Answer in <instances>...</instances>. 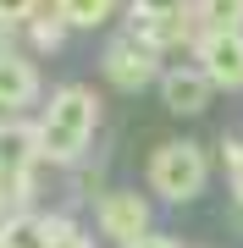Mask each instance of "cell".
<instances>
[{
  "label": "cell",
  "mask_w": 243,
  "mask_h": 248,
  "mask_svg": "<svg viewBox=\"0 0 243 248\" xmlns=\"http://www.w3.org/2000/svg\"><path fill=\"white\" fill-rule=\"evenodd\" d=\"M232 199L243 204V160H232Z\"/></svg>",
  "instance_id": "17"
},
{
  "label": "cell",
  "mask_w": 243,
  "mask_h": 248,
  "mask_svg": "<svg viewBox=\"0 0 243 248\" xmlns=\"http://www.w3.org/2000/svg\"><path fill=\"white\" fill-rule=\"evenodd\" d=\"M99 232L116 248L149 237V199L144 193H105L99 199Z\"/></svg>",
  "instance_id": "5"
},
{
  "label": "cell",
  "mask_w": 243,
  "mask_h": 248,
  "mask_svg": "<svg viewBox=\"0 0 243 248\" xmlns=\"http://www.w3.org/2000/svg\"><path fill=\"white\" fill-rule=\"evenodd\" d=\"M194 55H199L194 66L216 89H243V28H232V33H199Z\"/></svg>",
  "instance_id": "4"
},
{
  "label": "cell",
  "mask_w": 243,
  "mask_h": 248,
  "mask_svg": "<svg viewBox=\"0 0 243 248\" xmlns=\"http://www.w3.org/2000/svg\"><path fill=\"white\" fill-rule=\"evenodd\" d=\"M205 182H210V155L199 149V143H161V149L149 155V187L166 204L199 199Z\"/></svg>",
  "instance_id": "2"
},
{
  "label": "cell",
  "mask_w": 243,
  "mask_h": 248,
  "mask_svg": "<svg viewBox=\"0 0 243 248\" xmlns=\"http://www.w3.org/2000/svg\"><path fill=\"white\" fill-rule=\"evenodd\" d=\"M33 160H39V127L0 122V177H11V171H33Z\"/></svg>",
  "instance_id": "8"
},
{
  "label": "cell",
  "mask_w": 243,
  "mask_h": 248,
  "mask_svg": "<svg viewBox=\"0 0 243 248\" xmlns=\"http://www.w3.org/2000/svg\"><path fill=\"white\" fill-rule=\"evenodd\" d=\"M39 99V72L28 55H11L0 50V110H22Z\"/></svg>",
  "instance_id": "7"
},
{
  "label": "cell",
  "mask_w": 243,
  "mask_h": 248,
  "mask_svg": "<svg viewBox=\"0 0 243 248\" xmlns=\"http://www.w3.org/2000/svg\"><path fill=\"white\" fill-rule=\"evenodd\" d=\"M127 248H182L177 237H155V232H149V237H138V243H127Z\"/></svg>",
  "instance_id": "16"
},
{
  "label": "cell",
  "mask_w": 243,
  "mask_h": 248,
  "mask_svg": "<svg viewBox=\"0 0 243 248\" xmlns=\"http://www.w3.org/2000/svg\"><path fill=\"white\" fill-rule=\"evenodd\" d=\"M94 122H99V99L94 89L83 83H66L45 99V116H39V160H55V166H72V160L89 149L94 138Z\"/></svg>",
  "instance_id": "1"
},
{
  "label": "cell",
  "mask_w": 243,
  "mask_h": 248,
  "mask_svg": "<svg viewBox=\"0 0 243 248\" xmlns=\"http://www.w3.org/2000/svg\"><path fill=\"white\" fill-rule=\"evenodd\" d=\"M194 22L199 33H232L243 28V0H194Z\"/></svg>",
  "instance_id": "9"
},
{
  "label": "cell",
  "mask_w": 243,
  "mask_h": 248,
  "mask_svg": "<svg viewBox=\"0 0 243 248\" xmlns=\"http://www.w3.org/2000/svg\"><path fill=\"white\" fill-rule=\"evenodd\" d=\"M39 0H0V22H28Z\"/></svg>",
  "instance_id": "15"
},
{
  "label": "cell",
  "mask_w": 243,
  "mask_h": 248,
  "mask_svg": "<svg viewBox=\"0 0 243 248\" xmlns=\"http://www.w3.org/2000/svg\"><path fill=\"white\" fill-rule=\"evenodd\" d=\"M45 237H50V248H94L66 215H45Z\"/></svg>",
  "instance_id": "13"
},
{
  "label": "cell",
  "mask_w": 243,
  "mask_h": 248,
  "mask_svg": "<svg viewBox=\"0 0 243 248\" xmlns=\"http://www.w3.org/2000/svg\"><path fill=\"white\" fill-rule=\"evenodd\" d=\"M28 33H33L39 50H55V45L66 39V17H61V6H55V0H39L33 17H28Z\"/></svg>",
  "instance_id": "11"
},
{
  "label": "cell",
  "mask_w": 243,
  "mask_h": 248,
  "mask_svg": "<svg viewBox=\"0 0 243 248\" xmlns=\"http://www.w3.org/2000/svg\"><path fill=\"white\" fill-rule=\"evenodd\" d=\"M0 248H50L45 237V215H11V221H0Z\"/></svg>",
  "instance_id": "10"
},
{
  "label": "cell",
  "mask_w": 243,
  "mask_h": 248,
  "mask_svg": "<svg viewBox=\"0 0 243 248\" xmlns=\"http://www.w3.org/2000/svg\"><path fill=\"white\" fill-rule=\"evenodd\" d=\"M61 6V17H66V28H99L116 11V0H55Z\"/></svg>",
  "instance_id": "12"
},
{
  "label": "cell",
  "mask_w": 243,
  "mask_h": 248,
  "mask_svg": "<svg viewBox=\"0 0 243 248\" xmlns=\"http://www.w3.org/2000/svg\"><path fill=\"white\" fill-rule=\"evenodd\" d=\"M210 94H216V83H210L199 66H166L161 72V99H166L171 116H199L210 105Z\"/></svg>",
  "instance_id": "6"
},
{
  "label": "cell",
  "mask_w": 243,
  "mask_h": 248,
  "mask_svg": "<svg viewBox=\"0 0 243 248\" xmlns=\"http://www.w3.org/2000/svg\"><path fill=\"white\" fill-rule=\"evenodd\" d=\"M105 78L116 83V89H149L155 78H161V50L149 45L144 33H116V45L105 50Z\"/></svg>",
  "instance_id": "3"
},
{
  "label": "cell",
  "mask_w": 243,
  "mask_h": 248,
  "mask_svg": "<svg viewBox=\"0 0 243 248\" xmlns=\"http://www.w3.org/2000/svg\"><path fill=\"white\" fill-rule=\"evenodd\" d=\"M177 11H194V0H133V22H161Z\"/></svg>",
  "instance_id": "14"
}]
</instances>
